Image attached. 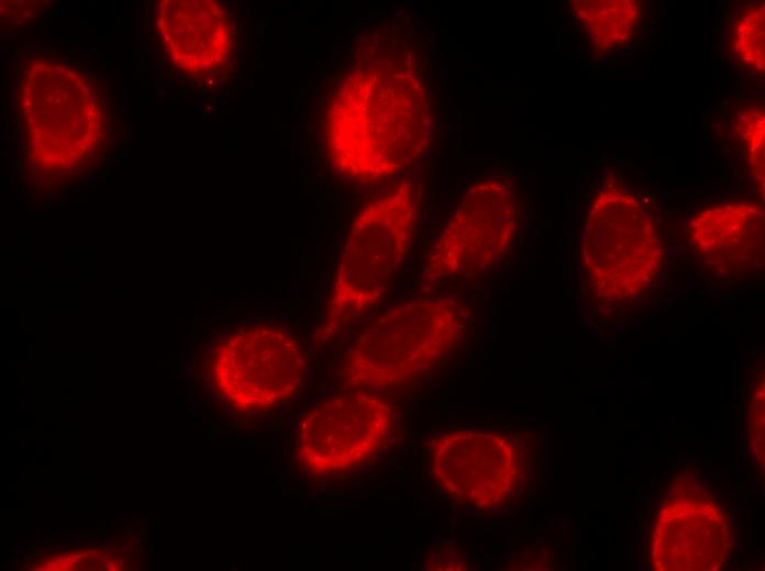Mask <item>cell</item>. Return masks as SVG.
<instances>
[{"instance_id": "cell-1", "label": "cell", "mask_w": 765, "mask_h": 571, "mask_svg": "<svg viewBox=\"0 0 765 571\" xmlns=\"http://www.w3.org/2000/svg\"><path fill=\"white\" fill-rule=\"evenodd\" d=\"M435 111L432 75L420 51L395 41L365 48L326 104L329 163L351 180L391 177L431 148Z\"/></svg>"}, {"instance_id": "cell-2", "label": "cell", "mask_w": 765, "mask_h": 571, "mask_svg": "<svg viewBox=\"0 0 765 571\" xmlns=\"http://www.w3.org/2000/svg\"><path fill=\"white\" fill-rule=\"evenodd\" d=\"M472 309L455 295H422L370 322L351 345L342 379L353 389L402 385L433 370L465 337Z\"/></svg>"}, {"instance_id": "cell-3", "label": "cell", "mask_w": 765, "mask_h": 571, "mask_svg": "<svg viewBox=\"0 0 765 571\" xmlns=\"http://www.w3.org/2000/svg\"><path fill=\"white\" fill-rule=\"evenodd\" d=\"M420 201L419 187L403 179L356 214L334 273L323 326L326 333H335L386 296L410 249Z\"/></svg>"}, {"instance_id": "cell-4", "label": "cell", "mask_w": 765, "mask_h": 571, "mask_svg": "<svg viewBox=\"0 0 765 571\" xmlns=\"http://www.w3.org/2000/svg\"><path fill=\"white\" fill-rule=\"evenodd\" d=\"M520 225L513 182L485 178L464 192L426 253L420 287L424 292L475 278L501 261Z\"/></svg>"}, {"instance_id": "cell-5", "label": "cell", "mask_w": 765, "mask_h": 571, "mask_svg": "<svg viewBox=\"0 0 765 571\" xmlns=\"http://www.w3.org/2000/svg\"><path fill=\"white\" fill-rule=\"evenodd\" d=\"M393 415L387 400L363 389L318 403L299 423V466L311 474H329L363 463L385 446Z\"/></svg>"}, {"instance_id": "cell-6", "label": "cell", "mask_w": 765, "mask_h": 571, "mask_svg": "<svg viewBox=\"0 0 765 571\" xmlns=\"http://www.w3.org/2000/svg\"><path fill=\"white\" fill-rule=\"evenodd\" d=\"M210 367L220 396L246 411L271 407L290 398L301 383L304 360L289 332L256 325L221 340Z\"/></svg>"}, {"instance_id": "cell-7", "label": "cell", "mask_w": 765, "mask_h": 571, "mask_svg": "<svg viewBox=\"0 0 765 571\" xmlns=\"http://www.w3.org/2000/svg\"><path fill=\"white\" fill-rule=\"evenodd\" d=\"M431 472L446 495L491 508L503 503L517 485L518 451L497 433L451 432L432 445Z\"/></svg>"}, {"instance_id": "cell-8", "label": "cell", "mask_w": 765, "mask_h": 571, "mask_svg": "<svg viewBox=\"0 0 765 571\" xmlns=\"http://www.w3.org/2000/svg\"><path fill=\"white\" fill-rule=\"evenodd\" d=\"M162 12V32L175 63L185 70L219 67L230 54L226 11L214 1H168Z\"/></svg>"}, {"instance_id": "cell-9", "label": "cell", "mask_w": 765, "mask_h": 571, "mask_svg": "<svg viewBox=\"0 0 765 571\" xmlns=\"http://www.w3.org/2000/svg\"><path fill=\"white\" fill-rule=\"evenodd\" d=\"M689 227L696 249L707 260H727V268L730 262L738 268L739 262L752 259L761 250L763 216L752 204L732 203L706 210Z\"/></svg>"}, {"instance_id": "cell-10", "label": "cell", "mask_w": 765, "mask_h": 571, "mask_svg": "<svg viewBox=\"0 0 765 571\" xmlns=\"http://www.w3.org/2000/svg\"><path fill=\"white\" fill-rule=\"evenodd\" d=\"M573 15L594 46L613 48L628 41L637 16L636 1H572Z\"/></svg>"}, {"instance_id": "cell-11", "label": "cell", "mask_w": 765, "mask_h": 571, "mask_svg": "<svg viewBox=\"0 0 765 571\" xmlns=\"http://www.w3.org/2000/svg\"><path fill=\"white\" fill-rule=\"evenodd\" d=\"M733 48L738 58L749 68L764 70V3L750 4L734 26Z\"/></svg>"}, {"instance_id": "cell-12", "label": "cell", "mask_w": 765, "mask_h": 571, "mask_svg": "<svg viewBox=\"0 0 765 571\" xmlns=\"http://www.w3.org/2000/svg\"><path fill=\"white\" fill-rule=\"evenodd\" d=\"M740 136L747 148L752 168L761 181L764 179V113L760 109L746 110L740 117Z\"/></svg>"}, {"instance_id": "cell-13", "label": "cell", "mask_w": 765, "mask_h": 571, "mask_svg": "<svg viewBox=\"0 0 765 571\" xmlns=\"http://www.w3.org/2000/svg\"><path fill=\"white\" fill-rule=\"evenodd\" d=\"M82 557H84L82 553H74L71 558H73V560H78V559H81Z\"/></svg>"}, {"instance_id": "cell-14", "label": "cell", "mask_w": 765, "mask_h": 571, "mask_svg": "<svg viewBox=\"0 0 765 571\" xmlns=\"http://www.w3.org/2000/svg\"><path fill=\"white\" fill-rule=\"evenodd\" d=\"M18 559L14 557L11 559L12 562H15Z\"/></svg>"}]
</instances>
